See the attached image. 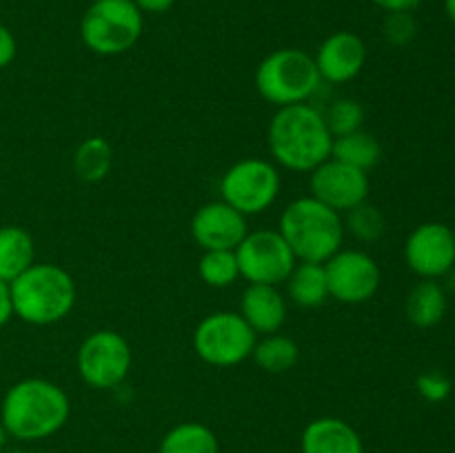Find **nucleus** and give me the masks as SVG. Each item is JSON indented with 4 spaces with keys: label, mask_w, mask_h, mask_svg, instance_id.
<instances>
[{
    "label": "nucleus",
    "mask_w": 455,
    "mask_h": 453,
    "mask_svg": "<svg viewBox=\"0 0 455 453\" xmlns=\"http://www.w3.org/2000/svg\"><path fill=\"white\" fill-rule=\"evenodd\" d=\"M71 413L69 395L56 382L25 378L9 386L0 404V422L9 438L38 442L56 435Z\"/></svg>",
    "instance_id": "1"
},
{
    "label": "nucleus",
    "mask_w": 455,
    "mask_h": 453,
    "mask_svg": "<svg viewBox=\"0 0 455 453\" xmlns=\"http://www.w3.org/2000/svg\"><path fill=\"white\" fill-rule=\"evenodd\" d=\"M269 151L280 167L311 173L331 158L333 136L324 115L311 105L280 107L269 123Z\"/></svg>",
    "instance_id": "2"
},
{
    "label": "nucleus",
    "mask_w": 455,
    "mask_h": 453,
    "mask_svg": "<svg viewBox=\"0 0 455 453\" xmlns=\"http://www.w3.org/2000/svg\"><path fill=\"white\" fill-rule=\"evenodd\" d=\"M9 289L13 315L34 327H52L74 311V278L52 262H34L25 274L9 282Z\"/></svg>",
    "instance_id": "3"
},
{
    "label": "nucleus",
    "mask_w": 455,
    "mask_h": 453,
    "mask_svg": "<svg viewBox=\"0 0 455 453\" xmlns=\"http://www.w3.org/2000/svg\"><path fill=\"white\" fill-rule=\"evenodd\" d=\"M280 235L298 262H327L342 249V216L314 195H305L284 207L278 225Z\"/></svg>",
    "instance_id": "4"
},
{
    "label": "nucleus",
    "mask_w": 455,
    "mask_h": 453,
    "mask_svg": "<svg viewBox=\"0 0 455 453\" xmlns=\"http://www.w3.org/2000/svg\"><path fill=\"white\" fill-rule=\"evenodd\" d=\"M320 78L314 56L302 49H275L256 69V89L267 102L280 107L302 105L318 91Z\"/></svg>",
    "instance_id": "5"
},
{
    "label": "nucleus",
    "mask_w": 455,
    "mask_h": 453,
    "mask_svg": "<svg viewBox=\"0 0 455 453\" xmlns=\"http://www.w3.org/2000/svg\"><path fill=\"white\" fill-rule=\"evenodd\" d=\"M142 25L133 0H96L80 20V38L98 56H120L140 40Z\"/></svg>",
    "instance_id": "6"
},
{
    "label": "nucleus",
    "mask_w": 455,
    "mask_h": 453,
    "mask_svg": "<svg viewBox=\"0 0 455 453\" xmlns=\"http://www.w3.org/2000/svg\"><path fill=\"white\" fill-rule=\"evenodd\" d=\"M258 333L238 311H216L200 320L194 331V351L212 367H235L251 358Z\"/></svg>",
    "instance_id": "7"
},
{
    "label": "nucleus",
    "mask_w": 455,
    "mask_h": 453,
    "mask_svg": "<svg viewBox=\"0 0 455 453\" xmlns=\"http://www.w3.org/2000/svg\"><path fill=\"white\" fill-rule=\"evenodd\" d=\"M132 346L114 329H98L89 333L76 354L80 380L98 391H109L123 385L132 371Z\"/></svg>",
    "instance_id": "8"
},
{
    "label": "nucleus",
    "mask_w": 455,
    "mask_h": 453,
    "mask_svg": "<svg viewBox=\"0 0 455 453\" xmlns=\"http://www.w3.org/2000/svg\"><path fill=\"white\" fill-rule=\"evenodd\" d=\"M283 178L275 164L262 158H244L231 164L220 180V194L227 204L243 216H258L278 200Z\"/></svg>",
    "instance_id": "9"
},
{
    "label": "nucleus",
    "mask_w": 455,
    "mask_h": 453,
    "mask_svg": "<svg viewBox=\"0 0 455 453\" xmlns=\"http://www.w3.org/2000/svg\"><path fill=\"white\" fill-rule=\"evenodd\" d=\"M240 278L249 284H278L287 282L289 274L296 266V256L284 242L278 229L249 231L243 242L235 247Z\"/></svg>",
    "instance_id": "10"
},
{
    "label": "nucleus",
    "mask_w": 455,
    "mask_h": 453,
    "mask_svg": "<svg viewBox=\"0 0 455 453\" xmlns=\"http://www.w3.org/2000/svg\"><path fill=\"white\" fill-rule=\"evenodd\" d=\"M329 298L342 305H363L380 289V266L360 249H340L324 262Z\"/></svg>",
    "instance_id": "11"
},
{
    "label": "nucleus",
    "mask_w": 455,
    "mask_h": 453,
    "mask_svg": "<svg viewBox=\"0 0 455 453\" xmlns=\"http://www.w3.org/2000/svg\"><path fill=\"white\" fill-rule=\"evenodd\" d=\"M309 189L315 200L342 216L369 198V173L329 158L309 173Z\"/></svg>",
    "instance_id": "12"
},
{
    "label": "nucleus",
    "mask_w": 455,
    "mask_h": 453,
    "mask_svg": "<svg viewBox=\"0 0 455 453\" xmlns=\"http://www.w3.org/2000/svg\"><path fill=\"white\" fill-rule=\"evenodd\" d=\"M409 269L425 280L447 275L455 265L453 229L443 222H425L409 234L404 244Z\"/></svg>",
    "instance_id": "13"
},
{
    "label": "nucleus",
    "mask_w": 455,
    "mask_h": 453,
    "mask_svg": "<svg viewBox=\"0 0 455 453\" xmlns=\"http://www.w3.org/2000/svg\"><path fill=\"white\" fill-rule=\"evenodd\" d=\"M247 234V216H243L225 200L203 204L191 218V235L204 251H212V249L235 251V247L243 242Z\"/></svg>",
    "instance_id": "14"
},
{
    "label": "nucleus",
    "mask_w": 455,
    "mask_h": 453,
    "mask_svg": "<svg viewBox=\"0 0 455 453\" xmlns=\"http://www.w3.org/2000/svg\"><path fill=\"white\" fill-rule=\"evenodd\" d=\"M314 60L323 80L333 84L349 83L367 62V44L358 34L336 31L323 40Z\"/></svg>",
    "instance_id": "15"
},
{
    "label": "nucleus",
    "mask_w": 455,
    "mask_h": 453,
    "mask_svg": "<svg viewBox=\"0 0 455 453\" xmlns=\"http://www.w3.org/2000/svg\"><path fill=\"white\" fill-rule=\"evenodd\" d=\"M240 315L256 333H278L287 320V300L274 284H249L240 296Z\"/></svg>",
    "instance_id": "16"
},
{
    "label": "nucleus",
    "mask_w": 455,
    "mask_h": 453,
    "mask_svg": "<svg viewBox=\"0 0 455 453\" xmlns=\"http://www.w3.org/2000/svg\"><path fill=\"white\" fill-rule=\"evenodd\" d=\"M302 453H364L358 431L342 417H315L300 438Z\"/></svg>",
    "instance_id": "17"
},
{
    "label": "nucleus",
    "mask_w": 455,
    "mask_h": 453,
    "mask_svg": "<svg viewBox=\"0 0 455 453\" xmlns=\"http://www.w3.org/2000/svg\"><path fill=\"white\" fill-rule=\"evenodd\" d=\"M36 262V244L27 229L18 225L0 226V280L13 282Z\"/></svg>",
    "instance_id": "18"
},
{
    "label": "nucleus",
    "mask_w": 455,
    "mask_h": 453,
    "mask_svg": "<svg viewBox=\"0 0 455 453\" xmlns=\"http://www.w3.org/2000/svg\"><path fill=\"white\" fill-rule=\"evenodd\" d=\"M287 291L293 305L302 309H314L329 300L327 274L324 262H296L293 271L287 278Z\"/></svg>",
    "instance_id": "19"
},
{
    "label": "nucleus",
    "mask_w": 455,
    "mask_h": 453,
    "mask_svg": "<svg viewBox=\"0 0 455 453\" xmlns=\"http://www.w3.org/2000/svg\"><path fill=\"white\" fill-rule=\"evenodd\" d=\"M404 311L409 322L416 327H435L447 314V291L435 280H422L409 293Z\"/></svg>",
    "instance_id": "20"
},
{
    "label": "nucleus",
    "mask_w": 455,
    "mask_h": 453,
    "mask_svg": "<svg viewBox=\"0 0 455 453\" xmlns=\"http://www.w3.org/2000/svg\"><path fill=\"white\" fill-rule=\"evenodd\" d=\"M382 147L376 140V136L364 129L358 131L345 133V136L333 138L331 147V158L340 160V163L351 164L355 169H363V171H371L378 163H380Z\"/></svg>",
    "instance_id": "21"
},
{
    "label": "nucleus",
    "mask_w": 455,
    "mask_h": 453,
    "mask_svg": "<svg viewBox=\"0 0 455 453\" xmlns=\"http://www.w3.org/2000/svg\"><path fill=\"white\" fill-rule=\"evenodd\" d=\"M158 453H220V444L203 422H180L164 433Z\"/></svg>",
    "instance_id": "22"
},
{
    "label": "nucleus",
    "mask_w": 455,
    "mask_h": 453,
    "mask_svg": "<svg viewBox=\"0 0 455 453\" xmlns=\"http://www.w3.org/2000/svg\"><path fill=\"white\" fill-rule=\"evenodd\" d=\"M251 358L262 371L287 373L300 360V349L293 338L283 336V333H269V336H262V340H256Z\"/></svg>",
    "instance_id": "23"
},
{
    "label": "nucleus",
    "mask_w": 455,
    "mask_h": 453,
    "mask_svg": "<svg viewBox=\"0 0 455 453\" xmlns=\"http://www.w3.org/2000/svg\"><path fill=\"white\" fill-rule=\"evenodd\" d=\"M111 164H114V151L100 136L83 140L74 154V171L83 182L105 180L111 171Z\"/></svg>",
    "instance_id": "24"
},
{
    "label": "nucleus",
    "mask_w": 455,
    "mask_h": 453,
    "mask_svg": "<svg viewBox=\"0 0 455 453\" xmlns=\"http://www.w3.org/2000/svg\"><path fill=\"white\" fill-rule=\"evenodd\" d=\"M198 274L204 284L213 289L231 287L240 278L238 258L231 249H212L204 251L198 262Z\"/></svg>",
    "instance_id": "25"
},
{
    "label": "nucleus",
    "mask_w": 455,
    "mask_h": 453,
    "mask_svg": "<svg viewBox=\"0 0 455 453\" xmlns=\"http://www.w3.org/2000/svg\"><path fill=\"white\" fill-rule=\"evenodd\" d=\"M342 225H345V231H349L360 242H376V240H380L385 235L387 218L376 204L364 200L363 204H358V207L349 209L345 213Z\"/></svg>",
    "instance_id": "26"
},
{
    "label": "nucleus",
    "mask_w": 455,
    "mask_h": 453,
    "mask_svg": "<svg viewBox=\"0 0 455 453\" xmlns=\"http://www.w3.org/2000/svg\"><path fill=\"white\" fill-rule=\"evenodd\" d=\"M324 115V123H327L329 131L333 138L345 136V133L358 131L363 129L364 123V107L360 105L354 98H340V100L333 102L327 109Z\"/></svg>",
    "instance_id": "27"
},
{
    "label": "nucleus",
    "mask_w": 455,
    "mask_h": 453,
    "mask_svg": "<svg viewBox=\"0 0 455 453\" xmlns=\"http://www.w3.org/2000/svg\"><path fill=\"white\" fill-rule=\"evenodd\" d=\"M416 31L418 25L413 20L411 12H391L387 13L385 22H382V36L387 38V43L395 44V47L411 43Z\"/></svg>",
    "instance_id": "28"
},
{
    "label": "nucleus",
    "mask_w": 455,
    "mask_h": 453,
    "mask_svg": "<svg viewBox=\"0 0 455 453\" xmlns=\"http://www.w3.org/2000/svg\"><path fill=\"white\" fill-rule=\"evenodd\" d=\"M449 389H451L449 380H444L438 373H425V376L418 378V391L431 402H440V400L447 398Z\"/></svg>",
    "instance_id": "29"
},
{
    "label": "nucleus",
    "mask_w": 455,
    "mask_h": 453,
    "mask_svg": "<svg viewBox=\"0 0 455 453\" xmlns=\"http://www.w3.org/2000/svg\"><path fill=\"white\" fill-rule=\"evenodd\" d=\"M16 53H18V43H16V36L9 27H4L0 22V69L12 65L16 60Z\"/></svg>",
    "instance_id": "30"
},
{
    "label": "nucleus",
    "mask_w": 455,
    "mask_h": 453,
    "mask_svg": "<svg viewBox=\"0 0 455 453\" xmlns=\"http://www.w3.org/2000/svg\"><path fill=\"white\" fill-rule=\"evenodd\" d=\"M13 318V305H12V289L9 282L0 280V327Z\"/></svg>",
    "instance_id": "31"
},
{
    "label": "nucleus",
    "mask_w": 455,
    "mask_h": 453,
    "mask_svg": "<svg viewBox=\"0 0 455 453\" xmlns=\"http://www.w3.org/2000/svg\"><path fill=\"white\" fill-rule=\"evenodd\" d=\"M373 4H378L380 9H385L387 13L391 12H413L422 0H371Z\"/></svg>",
    "instance_id": "32"
},
{
    "label": "nucleus",
    "mask_w": 455,
    "mask_h": 453,
    "mask_svg": "<svg viewBox=\"0 0 455 453\" xmlns=\"http://www.w3.org/2000/svg\"><path fill=\"white\" fill-rule=\"evenodd\" d=\"M133 3L138 4V9H140V12L163 13V12H167V9H172L176 0H133Z\"/></svg>",
    "instance_id": "33"
},
{
    "label": "nucleus",
    "mask_w": 455,
    "mask_h": 453,
    "mask_svg": "<svg viewBox=\"0 0 455 453\" xmlns=\"http://www.w3.org/2000/svg\"><path fill=\"white\" fill-rule=\"evenodd\" d=\"M444 9H447V16L451 18V22L455 25V0H444Z\"/></svg>",
    "instance_id": "34"
},
{
    "label": "nucleus",
    "mask_w": 455,
    "mask_h": 453,
    "mask_svg": "<svg viewBox=\"0 0 455 453\" xmlns=\"http://www.w3.org/2000/svg\"><path fill=\"white\" fill-rule=\"evenodd\" d=\"M7 440H9V435H7V431H4L3 422H0V453H3L4 447H7Z\"/></svg>",
    "instance_id": "35"
},
{
    "label": "nucleus",
    "mask_w": 455,
    "mask_h": 453,
    "mask_svg": "<svg viewBox=\"0 0 455 453\" xmlns=\"http://www.w3.org/2000/svg\"><path fill=\"white\" fill-rule=\"evenodd\" d=\"M3 453H22V451H3Z\"/></svg>",
    "instance_id": "36"
},
{
    "label": "nucleus",
    "mask_w": 455,
    "mask_h": 453,
    "mask_svg": "<svg viewBox=\"0 0 455 453\" xmlns=\"http://www.w3.org/2000/svg\"><path fill=\"white\" fill-rule=\"evenodd\" d=\"M453 238H455V229H453Z\"/></svg>",
    "instance_id": "37"
}]
</instances>
